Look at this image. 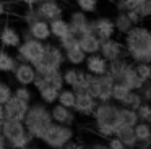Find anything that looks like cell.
<instances>
[{
  "instance_id": "obj_1",
  "label": "cell",
  "mask_w": 151,
  "mask_h": 149,
  "mask_svg": "<svg viewBox=\"0 0 151 149\" xmlns=\"http://www.w3.org/2000/svg\"><path fill=\"white\" fill-rule=\"evenodd\" d=\"M124 36V49L127 57H130L135 63L138 62L151 63V29L146 26L135 24Z\"/></svg>"
},
{
  "instance_id": "obj_2",
  "label": "cell",
  "mask_w": 151,
  "mask_h": 149,
  "mask_svg": "<svg viewBox=\"0 0 151 149\" xmlns=\"http://www.w3.org/2000/svg\"><path fill=\"white\" fill-rule=\"evenodd\" d=\"M96 131L104 138L114 135L115 128L119 126V115H117V105L111 102H98L93 112Z\"/></svg>"
},
{
  "instance_id": "obj_3",
  "label": "cell",
  "mask_w": 151,
  "mask_h": 149,
  "mask_svg": "<svg viewBox=\"0 0 151 149\" xmlns=\"http://www.w3.org/2000/svg\"><path fill=\"white\" fill-rule=\"evenodd\" d=\"M23 123L26 126V131L33 136L34 139H41L42 133L46 128L52 123V117H50V110L46 107V104H31L28 107V112L23 118Z\"/></svg>"
},
{
  "instance_id": "obj_4",
  "label": "cell",
  "mask_w": 151,
  "mask_h": 149,
  "mask_svg": "<svg viewBox=\"0 0 151 149\" xmlns=\"http://www.w3.org/2000/svg\"><path fill=\"white\" fill-rule=\"evenodd\" d=\"M0 133L4 135L8 148H12V149H23L26 144L34 141V138L26 131V126H24L23 120L4 118Z\"/></svg>"
},
{
  "instance_id": "obj_5",
  "label": "cell",
  "mask_w": 151,
  "mask_h": 149,
  "mask_svg": "<svg viewBox=\"0 0 151 149\" xmlns=\"http://www.w3.org/2000/svg\"><path fill=\"white\" fill-rule=\"evenodd\" d=\"M72 139H75V131H73L72 126L52 122L46 128V131L42 133L39 141H42L47 148L63 149V146Z\"/></svg>"
},
{
  "instance_id": "obj_6",
  "label": "cell",
  "mask_w": 151,
  "mask_h": 149,
  "mask_svg": "<svg viewBox=\"0 0 151 149\" xmlns=\"http://www.w3.org/2000/svg\"><path fill=\"white\" fill-rule=\"evenodd\" d=\"M63 63H65V57H63L62 49L54 44H46V50H44L41 60L34 65V68H36V73L46 74L50 71L60 70Z\"/></svg>"
},
{
  "instance_id": "obj_7",
  "label": "cell",
  "mask_w": 151,
  "mask_h": 149,
  "mask_svg": "<svg viewBox=\"0 0 151 149\" xmlns=\"http://www.w3.org/2000/svg\"><path fill=\"white\" fill-rule=\"evenodd\" d=\"M44 50H46V42L37 41V39H24L21 41V44L17 47V60L18 62H26V63L36 65L41 60Z\"/></svg>"
},
{
  "instance_id": "obj_8",
  "label": "cell",
  "mask_w": 151,
  "mask_h": 149,
  "mask_svg": "<svg viewBox=\"0 0 151 149\" xmlns=\"http://www.w3.org/2000/svg\"><path fill=\"white\" fill-rule=\"evenodd\" d=\"M115 80L109 73L98 74V76H91V83H89V92L94 96L98 102H111L112 100V86H114Z\"/></svg>"
},
{
  "instance_id": "obj_9",
  "label": "cell",
  "mask_w": 151,
  "mask_h": 149,
  "mask_svg": "<svg viewBox=\"0 0 151 149\" xmlns=\"http://www.w3.org/2000/svg\"><path fill=\"white\" fill-rule=\"evenodd\" d=\"M75 105H73V110L75 113H80V115L85 117H91L93 112H94V107L98 104V100L94 99L89 91H78L75 92Z\"/></svg>"
},
{
  "instance_id": "obj_10",
  "label": "cell",
  "mask_w": 151,
  "mask_h": 149,
  "mask_svg": "<svg viewBox=\"0 0 151 149\" xmlns=\"http://www.w3.org/2000/svg\"><path fill=\"white\" fill-rule=\"evenodd\" d=\"M68 26H70V32L75 34L76 37H80L81 34L91 32V19L88 18V13L76 10L70 15L68 18Z\"/></svg>"
},
{
  "instance_id": "obj_11",
  "label": "cell",
  "mask_w": 151,
  "mask_h": 149,
  "mask_svg": "<svg viewBox=\"0 0 151 149\" xmlns=\"http://www.w3.org/2000/svg\"><path fill=\"white\" fill-rule=\"evenodd\" d=\"M28 107H29L28 102H24V100L12 96L10 99L4 104V118L23 120L24 115H26V112H28Z\"/></svg>"
},
{
  "instance_id": "obj_12",
  "label": "cell",
  "mask_w": 151,
  "mask_h": 149,
  "mask_svg": "<svg viewBox=\"0 0 151 149\" xmlns=\"http://www.w3.org/2000/svg\"><path fill=\"white\" fill-rule=\"evenodd\" d=\"M91 32L98 36L101 41L114 37V34H115L114 19L107 18V16H99L96 19H91Z\"/></svg>"
},
{
  "instance_id": "obj_13",
  "label": "cell",
  "mask_w": 151,
  "mask_h": 149,
  "mask_svg": "<svg viewBox=\"0 0 151 149\" xmlns=\"http://www.w3.org/2000/svg\"><path fill=\"white\" fill-rule=\"evenodd\" d=\"M34 8H36L39 18L46 19V21H52V19L60 18L63 15V8L57 0H44V2L36 3Z\"/></svg>"
},
{
  "instance_id": "obj_14",
  "label": "cell",
  "mask_w": 151,
  "mask_h": 149,
  "mask_svg": "<svg viewBox=\"0 0 151 149\" xmlns=\"http://www.w3.org/2000/svg\"><path fill=\"white\" fill-rule=\"evenodd\" d=\"M99 54H101L107 62L114 60V58H119V57H127L125 49H124V44L119 42L117 39H114V37H109V39H106V41L101 42Z\"/></svg>"
},
{
  "instance_id": "obj_15",
  "label": "cell",
  "mask_w": 151,
  "mask_h": 149,
  "mask_svg": "<svg viewBox=\"0 0 151 149\" xmlns=\"http://www.w3.org/2000/svg\"><path fill=\"white\" fill-rule=\"evenodd\" d=\"M12 73H13V78L18 84H21V86H31L34 76H36V68H34V65L26 63V62H18Z\"/></svg>"
},
{
  "instance_id": "obj_16",
  "label": "cell",
  "mask_w": 151,
  "mask_h": 149,
  "mask_svg": "<svg viewBox=\"0 0 151 149\" xmlns=\"http://www.w3.org/2000/svg\"><path fill=\"white\" fill-rule=\"evenodd\" d=\"M50 117H52V122L55 123H62V125H68L72 126L75 123V110L68 109V107H63L62 104L55 102L50 107Z\"/></svg>"
},
{
  "instance_id": "obj_17",
  "label": "cell",
  "mask_w": 151,
  "mask_h": 149,
  "mask_svg": "<svg viewBox=\"0 0 151 149\" xmlns=\"http://www.w3.org/2000/svg\"><path fill=\"white\" fill-rule=\"evenodd\" d=\"M85 68L89 74L93 76H98V74H104L107 73V60L102 57L101 54H89L86 55V60H85Z\"/></svg>"
},
{
  "instance_id": "obj_18",
  "label": "cell",
  "mask_w": 151,
  "mask_h": 149,
  "mask_svg": "<svg viewBox=\"0 0 151 149\" xmlns=\"http://www.w3.org/2000/svg\"><path fill=\"white\" fill-rule=\"evenodd\" d=\"M21 32L18 29H15L13 26L5 24L4 28L0 29V44L4 47L8 49H17L18 45L21 44Z\"/></svg>"
},
{
  "instance_id": "obj_19",
  "label": "cell",
  "mask_w": 151,
  "mask_h": 149,
  "mask_svg": "<svg viewBox=\"0 0 151 149\" xmlns=\"http://www.w3.org/2000/svg\"><path fill=\"white\" fill-rule=\"evenodd\" d=\"M28 32H29V36L33 39H37V41H49L50 39V29H49V21H46V19H36L34 23H31V24H28Z\"/></svg>"
},
{
  "instance_id": "obj_20",
  "label": "cell",
  "mask_w": 151,
  "mask_h": 149,
  "mask_svg": "<svg viewBox=\"0 0 151 149\" xmlns=\"http://www.w3.org/2000/svg\"><path fill=\"white\" fill-rule=\"evenodd\" d=\"M117 81L124 83L130 91H138V89L141 87V84H143L141 78L138 76L137 71H135V65H133V63H128V65H127V68L124 70V73L120 74V78H119Z\"/></svg>"
},
{
  "instance_id": "obj_21",
  "label": "cell",
  "mask_w": 151,
  "mask_h": 149,
  "mask_svg": "<svg viewBox=\"0 0 151 149\" xmlns=\"http://www.w3.org/2000/svg\"><path fill=\"white\" fill-rule=\"evenodd\" d=\"M101 42H102L101 39L96 34H93V32H86V34H81L78 37V45L81 47V50L86 55L98 54L99 49H101Z\"/></svg>"
},
{
  "instance_id": "obj_22",
  "label": "cell",
  "mask_w": 151,
  "mask_h": 149,
  "mask_svg": "<svg viewBox=\"0 0 151 149\" xmlns=\"http://www.w3.org/2000/svg\"><path fill=\"white\" fill-rule=\"evenodd\" d=\"M114 136H117L128 149H135L137 144V135H135L133 126H127V125H119L114 131Z\"/></svg>"
},
{
  "instance_id": "obj_23",
  "label": "cell",
  "mask_w": 151,
  "mask_h": 149,
  "mask_svg": "<svg viewBox=\"0 0 151 149\" xmlns=\"http://www.w3.org/2000/svg\"><path fill=\"white\" fill-rule=\"evenodd\" d=\"M63 57H65L67 63L73 65V67H80V65H83L86 60V54L81 50V47H80L78 44L70 47V49H67V50H63Z\"/></svg>"
},
{
  "instance_id": "obj_24",
  "label": "cell",
  "mask_w": 151,
  "mask_h": 149,
  "mask_svg": "<svg viewBox=\"0 0 151 149\" xmlns=\"http://www.w3.org/2000/svg\"><path fill=\"white\" fill-rule=\"evenodd\" d=\"M49 29H50V37H55V39H60V37H63V36L70 34L68 21L63 19L62 16L49 21Z\"/></svg>"
},
{
  "instance_id": "obj_25",
  "label": "cell",
  "mask_w": 151,
  "mask_h": 149,
  "mask_svg": "<svg viewBox=\"0 0 151 149\" xmlns=\"http://www.w3.org/2000/svg\"><path fill=\"white\" fill-rule=\"evenodd\" d=\"M117 115H119V125H127V126H135L138 120L137 110L128 109V107H117Z\"/></svg>"
},
{
  "instance_id": "obj_26",
  "label": "cell",
  "mask_w": 151,
  "mask_h": 149,
  "mask_svg": "<svg viewBox=\"0 0 151 149\" xmlns=\"http://www.w3.org/2000/svg\"><path fill=\"white\" fill-rule=\"evenodd\" d=\"M17 57H13L5 49H0V73H12L17 67Z\"/></svg>"
},
{
  "instance_id": "obj_27",
  "label": "cell",
  "mask_w": 151,
  "mask_h": 149,
  "mask_svg": "<svg viewBox=\"0 0 151 149\" xmlns=\"http://www.w3.org/2000/svg\"><path fill=\"white\" fill-rule=\"evenodd\" d=\"M128 62L125 60L124 57H119V58H114V60L107 62V73L114 78L115 81L120 78V74L124 73V70L127 68Z\"/></svg>"
},
{
  "instance_id": "obj_28",
  "label": "cell",
  "mask_w": 151,
  "mask_h": 149,
  "mask_svg": "<svg viewBox=\"0 0 151 149\" xmlns=\"http://www.w3.org/2000/svg\"><path fill=\"white\" fill-rule=\"evenodd\" d=\"M114 26H115V32H120V34H127L132 28H133V23L132 19L127 16L125 11H117V16L114 18Z\"/></svg>"
},
{
  "instance_id": "obj_29",
  "label": "cell",
  "mask_w": 151,
  "mask_h": 149,
  "mask_svg": "<svg viewBox=\"0 0 151 149\" xmlns=\"http://www.w3.org/2000/svg\"><path fill=\"white\" fill-rule=\"evenodd\" d=\"M37 92H39V99L42 100L44 104H47V105H52V104L57 102L59 89H55V87L49 86V84H44L42 87L37 89Z\"/></svg>"
},
{
  "instance_id": "obj_30",
  "label": "cell",
  "mask_w": 151,
  "mask_h": 149,
  "mask_svg": "<svg viewBox=\"0 0 151 149\" xmlns=\"http://www.w3.org/2000/svg\"><path fill=\"white\" fill-rule=\"evenodd\" d=\"M75 91L72 89V87H67L63 86L62 89L59 91V96H57V102L62 104L63 107H68V109H73V105H75Z\"/></svg>"
},
{
  "instance_id": "obj_31",
  "label": "cell",
  "mask_w": 151,
  "mask_h": 149,
  "mask_svg": "<svg viewBox=\"0 0 151 149\" xmlns=\"http://www.w3.org/2000/svg\"><path fill=\"white\" fill-rule=\"evenodd\" d=\"M91 76L93 74H89L86 70H80L78 68V80H76V83L72 86V89L75 91V92H78V91H89Z\"/></svg>"
},
{
  "instance_id": "obj_32",
  "label": "cell",
  "mask_w": 151,
  "mask_h": 149,
  "mask_svg": "<svg viewBox=\"0 0 151 149\" xmlns=\"http://www.w3.org/2000/svg\"><path fill=\"white\" fill-rule=\"evenodd\" d=\"M141 102H143V99H141V94L138 92V91H128L127 96H125L119 104H120L122 107H128V109L137 110V107L140 105Z\"/></svg>"
},
{
  "instance_id": "obj_33",
  "label": "cell",
  "mask_w": 151,
  "mask_h": 149,
  "mask_svg": "<svg viewBox=\"0 0 151 149\" xmlns=\"http://www.w3.org/2000/svg\"><path fill=\"white\" fill-rule=\"evenodd\" d=\"M44 80H46V84L55 87V89H62L65 84H63V80H62V70H55V71H50V73H46L44 74Z\"/></svg>"
},
{
  "instance_id": "obj_34",
  "label": "cell",
  "mask_w": 151,
  "mask_h": 149,
  "mask_svg": "<svg viewBox=\"0 0 151 149\" xmlns=\"http://www.w3.org/2000/svg\"><path fill=\"white\" fill-rule=\"evenodd\" d=\"M135 135H137V141H148L151 139V126L148 122H138L133 126Z\"/></svg>"
},
{
  "instance_id": "obj_35",
  "label": "cell",
  "mask_w": 151,
  "mask_h": 149,
  "mask_svg": "<svg viewBox=\"0 0 151 149\" xmlns=\"http://www.w3.org/2000/svg\"><path fill=\"white\" fill-rule=\"evenodd\" d=\"M62 80H63V84L67 87H72L76 83V80H78V68L72 65V67L62 70Z\"/></svg>"
},
{
  "instance_id": "obj_36",
  "label": "cell",
  "mask_w": 151,
  "mask_h": 149,
  "mask_svg": "<svg viewBox=\"0 0 151 149\" xmlns=\"http://www.w3.org/2000/svg\"><path fill=\"white\" fill-rule=\"evenodd\" d=\"M128 91H130V89H128V87L125 86L124 83H120V81H115L114 86H112V100L119 104L125 96H127Z\"/></svg>"
},
{
  "instance_id": "obj_37",
  "label": "cell",
  "mask_w": 151,
  "mask_h": 149,
  "mask_svg": "<svg viewBox=\"0 0 151 149\" xmlns=\"http://www.w3.org/2000/svg\"><path fill=\"white\" fill-rule=\"evenodd\" d=\"M135 71L141 78V81L151 80V63H148V62H138V63H135Z\"/></svg>"
},
{
  "instance_id": "obj_38",
  "label": "cell",
  "mask_w": 151,
  "mask_h": 149,
  "mask_svg": "<svg viewBox=\"0 0 151 149\" xmlns=\"http://www.w3.org/2000/svg\"><path fill=\"white\" fill-rule=\"evenodd\" d=\"M75 2L78 10H81L85 13H94L99 5V0H75Z\"/></svg>"
},
{
  "instance_id": "obj_39",
  "label": "cell",
  "mask_w": 151,
  "mask_h": 149,
  "mask_svg": "<svg viewBox=\"0 0 151 149\" xmlns=\"http://www.w3.org/2000/svg\"><path fill=\"white\" fill-rule=\"evenodd\" d=\"M13 96L29 104L31 100H33V91L29 89V86H21V84H20L17 89H13Z\"/></svg>"
},
{
  "instance_id": "obj_40",
  "label": "cell",
  "mask_w": 151,
  "mask_h": 149,
  "mask_svg": "<svg viewBox=\"0 0 151 149\" xmlns=\"http://www.w3.org/2000/svg\"><path fill=\"white\" fill-rule=\"evenodd\" d=\"M57 41H59V47L62 49V50H67V49H70V47L78 44V37H76L75 34H72V32L63 36V37H60V39H57Z\"/></svg>"
},
{
  "instance_id": "obj_41",
  "label": "cell",
  "mask_w": 151,
  "mask_h": 149,
  "mask_svg": "<svg viewBox=\"0 0 151 149\" xmlns=\"http://www.w3.org/2000/svg\"><path fill=\"white\" fill-rule=\"evenodd\" d=\"M137 115H138V120H140V122H146L151 115V104L143 100V102L137 107Z\"/></svg>"
},
{
  "instance_id": "obj_42",
  "label": "cell",
  "mask_w": 151,
  "mask_h": 149,
  "mask_svg": "<svg viewBox=\"0 0 151 149\" xmlns=\"http://www.w3.org/2000/svg\"><path fill=\"white\" fill-rule=\"evenodd\" d=\"M36 19H39V15H37L36 8H34V5H26V10L23 11V21L28 24H31V23H34Z\"/></svg>"
},
{
  "instance_id": "obj_43",
  "label": "cell",
  "mask_w": 151,
  "mask_h": 149,
  "mask_svg": "<svg viewBox=\"0 0 151 149\" xmlns=\"http://www.w3.org/2000/svg\"><path fill=\"white\" fill-rule=\"evenodd\" d=\"M135 10L140 13L141 18H151V0H141V2H138Z\"/></svg>"
},
{
  "instance_id": "obj_44",
  "label": "cell",
  "mask_w": 151,
  "mask_h": 149,
  "mask_svg": "<svg viewBox=\"0 0 151 149\" xmlns=\"http://www.w3.org/2000/svg\"><path fill=\"white\" fill-rule=\"evenodd\" d=\"M12 96H13V89L10 87V84L0 81V105H4Z\"/></svg>"
},
{
  "instance_id": "obj_45",
  "label": "cell",
  "mask_w": 151,
  "mask_h": 149,
  "mask_svg": "<svg viewBox=\"0 0 151 149\" xmlns=\"http://www.w3.org/2000/svg\"><path fill=\"white\" fill-rule=\"evenodd\" d=\"M137 5H138V0H117V2H115V8H117V11L135 10Z\"/></svg>"
},
{
  "instance_id": "obj_46",
  "label": "cell",
  "mask_w": 151,
  "mask_h": 149,
  "mask_svg": "<svg viewBox=\"0 0 151 149\" xmlns=\"http://www.w3.org/2000/svg\"><path fill=\"white\" fill-rule=\"evenodd\" d=\"M138 92L141 94V99L145 102H150L151 104V80L150 81H143L141 87L138 89Z\"/></svg>"
},
{
  "instance_id": "obj_47",
  "label": "cell",
  "mask_w": 151,
  "mask_h": 149,
  "mask_svg": "<svg viewBox=\"0 0 151 149\" xmlns=\"http://www.w3.org/2000/svg\"><path fill=\"white\" fill-rule=\"evenodd\" d=\"M107 148L109 149H128L127 146H125L124 143H122L117 136H114V135L107 138Z\"/></svg>"
},
{
  "instance_id": "obj_48",
  "label": "cell",
  "mask_w": 151,
  "mask_h": 149,
  "mask_svg": "<svg viewBox=\"0 0 151 149\" xmlns=\"http://www.w3.org/2000/svg\"><path fill=\"white\" fill-rule=\"evenodd\" d=\"M125 13H127V16L132 19V23H133V24H138V23H140L141 19H143V18L140 16V13L137 11V10H128V11H125Z\"/></svg>"
},
{
  "instance_id": "obj_49",
  "label": "cell",
  "mask_w": 151,
  "mask_h": 149,
  "mask_svg": "<svg viewBox=\"0 0 151 149\" xmlns=\"http://www.w3.org/2000/svg\"><path fill=\"white\" fill-rule=\"evenodd\" d=\"M63 149H86V148L81 144V143H76V141L72 139V141H68L65 146H63Z\"/></svg>"
},
{
  "instance_id": "obj_50",
  "label": "cell",
  "mask_w": 151,
  "mask_h": 149,
  "mask_svg": "<svg viewBox=\"0 0 151 149\" xmlns=\"http://www.w3.org/2000/svg\"><path fill=\"white\" fill-rule=\"evenodd\" d=\"M86 149H109V148H107L106 143H93V144H89Z\"/></svg>"
},
{
  "instance_id": "obj_51",
  "label": "cell",
  "mask_w": 151,
  "mask_h": 149,
  "mask_svg": "<svg viewBox=\"0 0 151 149\" xmlns=\"http://www.w3.org/2000/svg\"><path fill=\"white\" fill-rule=\"evenodd\" d=\"M7 13V2H4V0H0V18Z\"/></svg>"
},
{
  "instance_id": "obj_52",
  "label": "cell",
  "mask_w": 151,
  "mask_h": 149,
  "mask_svg": "<svg viewBox=\"0 0 151 149\" xmlns=\"http://www.w3.org/2000/svg\"><path fill=\"white\" fill-rule=\"evenodd\" d=\"M15 2L24 3V5H36V3H39V0H15Z\"/></svg>"
},
{
  "instance_id": "obj_53",
  "label": "cell",
  "mask_w": 151,
  "mask_h": 149,
  "mask_svg": "<svg viewBox=\"0 0 151 149\" xmlns=\"http://www.w3.org/2000/svg\"><path fill=\"white\" fill-rule=\"evenodd\" d=\"M7 148H8L7 141H5L4 135H2V133H0V149H7Z\"/></svg>"
},
{
  "instance_id": "obj_54",
  "label": "cell",
  "mask_w": 151,
  "mask_h": 149,
  "mask_svg": "<svg viewBox=\"0 0 151 149\" xmlns=\"http://www.w3.org/2000/svg\"><path fill=\"white\" fill-rule=\"evenodd\" d=\"M23 149H39V146H37V144H34V143L31 141L29 144H26V146H24Z\"/></svg>"
},
{
  "instance_id": "obj_55",
  "label": "cell",
  "mask_w": 151,
  "mask_h": 149,
  "mask_svg": "<svg viewBox=\"0 0 151 149\" xmlns=\"http://www.w3.org/2000/svg\"><path fill=\"white\" fill-rule=\"evenodd\" d=\"M0 118H4V105H0Z\"/></svg>"
},
{
  "instance_id": "obj_56",
  "label": "cell",
  "mask_w": 151,
  "mask_h": 149,
  "mask_svg": "<svg viewBox=\"0 0 151 149\" xmlns=\"http://www.w3.org/2000/svg\"><path fill=\"white\" fill-rule=\"evenodd\" d=\"M146 122H148V123H150V126H151V115H150V118H148V120H146Z\"/></svg>"
},
{
  "instance_id": "obj_57",
  "label": "cell",
  "mask_w": 151,
  "mask_h": 149,
  "mask_svg": "<svg viewBox=\"0 0 151 149\" xmlns=\"http://www.w3.org/2000/svg\"><path fill=\"white\" fill-rule=\"evenodd\" d=\"M2 123H4V118H0V128H2Z\"/></svg>"
},
{
  "instance_id": "obj_58",
  "label": "cell",
  "mask_w": 151,
  "mask_h": 149,
  "mask_svg": "<svg viewBox=\"0 0 151 149\" xmlns=\"http://www.w3.org/2000/svg\"><path fill=\"white\" fill-rule=\"evenodd\" d=\"M62 2H70V0H62Z\"/></svg>"
},
{
  "instance_id": "obj_59",
  "label": "cell",
  "mask_w": 151,
  "mask_h": 149,
  "mask_svg": "<svg viewBox=\"0 0 151 149\" xmlns=\"http://www.w3.org/2000/svg\"><path fill=\"white\" fill-rule=\"evenodd\" d=\"M47 149H55V148H47Z\"/></svg>"
},
{
  "instance_id": "obj_60",
  "label": "cell",
  "mask_w": 151,
  "mask_h": 149,
  "mask_svg": "<svg viewBox=\"0 0 151 149\" xmlns=\"http://www.w3.org/2000/svg\"><path fill=\"white\" fill-rule=\"evenodd\" d=\"M39 2H44V0H39Z\"/></svg>"
},
{
  "instance_id": "obj_61",
  "label": "cell",
  "mask_w": 151,
  "mask_h": 149,
  "mask_svg": "<svg viewBox=\"0 0 151 149\" xmlns=\"http://www.w3.org/2000/svg\"><path fill=\"white\" fill-rule=\"evenodd\" d=\"M138 2H141V0H138Z\"/></svg>"
}]
</instances>
